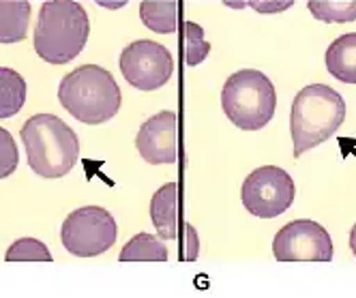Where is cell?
<instances>
[{"mask_svg": "<svg viewBox=\"0 0 356 298\" xmlns=\"http://www.w3.org/2000/svg\"><path fill=\"white\" fill-rule=\"evenodd\" d=\"M90 35L84 7L75 0H45L35 26V52L49 65H67L80 56Z\"/></svg>", "mask_w": 356, "mask_h": 298, "instance_id": "6da1fadb", "label": "cell"}, {"mask_svg": "<svg viewBox=\"0 0 356 298\" xmlns=\"http://www.w3.org/2000/svg\"><path fill=\"white\" fill-rule=\"evenodd\" d=\"M22 142L29 165L41 179H63L80 157V140L54 114H35L22 125Z\"/></svg>", "mask_w": 356, "mask_h": 298, "instance_id": "7a4b0ae2", "label": "cell"}, {"mask_svg": "<svg viewBox=\"0 0 356 298\" xmlns=\"http://www.w3.org/2000/svg\"><path fill=\"white\" fill-rule=\"evenodd\" d=\"M346 118L343 97L326 84H309L292 101L290 133L294 142V157L298 159L312 148L333 138Z\"/></svg>", "mask_w": 356, "mask_h": 298, "instance_id": "3957f363", "label": "cell"}, {"mask_svg": "<svg viewBox=\"0 0 356 298\" xmlns=\"http://www.w3.org/2000/svg\"><path fill=\"white\" fill-rule=\"evenodd\" d=\"M60 106L84 125H101L120 110L122 94L114 76L99 65H82L60 80Z\"/></svg>", "mask_w": 356, "mask_h": 298, "instance_id": "277c9868", "label": "cell"}, {"mask_svg": "<svg viewBox=\"0 0 356 298\" xmlns=\"http://www.w3.org/2000/svg\"><path fill=\"white\" fill-rule=\"evenodd\" d=\"M223 114L243 131H260L275 116L277 92L258 69H241L225 80L221 90Z\"/></svg>", "mask_w": 356, "mask_h": 298, "instance_id": "5b68a950", "label": "cell"}, {"mask_svg": "<svg viewBox=\"0 0 356 298\" xmlns=\"http://www.w3.org/2000/svg\"><path fill=\"white\" fill-rule=\"evenodd\" d=\"M118 236L116 219L101 206H82L67 215L60 242L75 258H97L110 251Z\"/></svg>", "mask_w": 356, "mask_h": 298, "instance_id": "8992f818", "label": "cell"}, {"mask_svg": "<svg viewBox=\"0 0 356 298\" xmlns=\"http://www.w3.org/2000/svg\"><path fill=\"white\" fill-rule=\"evenodd\" d=\"M294 197L296 185L292 176L277 165L253 169L241 189L243 206L258 219H275L284 215L294 204Z\"/></svg>", "mask_w": 356, "mask_h": 298, "instance_id": "52a82bcc", "label": "cell"}, {"mask_svg": "<svg viewBox=\"0 0 356 298\" xmlns=\"http://www.w3.org/2000/svg\"><path fill=\"white\" fill-rule=\"evenodd\" d=\"M120 73L138 90L152 92L165 86L174 73V58L170 49L157 41L140 39L120 52Z\"/></svg>", "mask_w": 356, "mask_h": 298, "instance_id": "ba28073f", "label": "cell"}, {"mask_svg": "<svg viewBox=\"0 0 356 298\" xmlns=\"http://www.w3.org/2000/svg\"><path fill=\"white\" fill-rule=\"evenodd\" d=\"M333 254V238L312 219L286 223L273 240V256L279 262H330Z\"/></svg>", "mask_w": 356, "mask_h": 298, "instance_id": "9c48e42d", "label": "cell"}, {"mask_svg": "<svg viewBox=\"0 0 356 298\" xmlns=\"http://www.w3.org/2000/svg\"><path fill=\"white\" fill-rule=\"evenodd\" d=\"M176 114L165 110L142 122L136 135V148L140 157L150 165H168L178 159L176 144Z\"/></svg>", "mask_w": 356, "mask_h": 298, "instance_id": "30bf717a", "label": "cell"}, {"mask_svg": "<svg viewBox=\"0 0 356 298\" xmlns=\"http://www.w3.org/2000/svg\"><path fill=\"white\" fill-rule=\"evenodd\" d=\"M150 221L161 240H174L178 236V185L165 183L155 191L150 200Z\"/></svg>", "mask_w": 356, "mask_h": 298, "instance_id": "8fae6325", "label": "cell"}, {"mask_svg": "<svg viewBox=\"0 0 356 298\" xmlns=\"http://www.w3.org/2000/svg\"><path fill=\"white\" fill-rule=\"evenodd\" d=\"M326 71L343 84H356V33L341 35L326 49Z\"/></svg>", "mask_w": 356, "mask_h": 298, "instance_id": "7c38bea8", "label": "cell"}, {"mask_svg": "<svg viewBox=\"0 0 356 298\" xmlns=\"http://www.w3.org/2000/svg\"><path fill=\"white\" fill-rule=\"evenodd\" d=\"M29 0H0V43H19L29 33Z\"/></svg>", "mask_w": 356, "mask_h": 298, "instance_id": "4fadbf2b", "label": "cell"}, {"mask_svg": "<svg viewBox=\"0 0 356 298\" xmlns=\"http://www.w3.org/2000/svg\"><path fill=\"white\" fill-rule=\"evenodd\" d=\"M142 24L157 35H170L178 28V3L176 0H142Z\"/></svg>", "mask_w": 356, "mask_h": 298, "instance_id": "5bb4252c", "label": "cell"}, {"mask_svg": "<svg viewBox=\"0 0 356 298\" xmlns=\"http://www.w3.org/2000/svg\"><path fill=\"white\" fill-rule=\"evenodd\" d=\"M26 104V80L15 69L0 67V120L15 116Z\"/></svg>", "mask_w": 356, "mask_h": 298, "instance_id": "9a60e30c", "label": "cell"}, {"mask_svg": "<svg viewBox=\"0 0 356 298\" xmlns=\"http://www.w3.org/2000/svg\"><path fill=\"white\" fill-rule=\"evenodd\" d=\"M168 256L170 251L159 236L140 232L122 247L118 260L120 262H165Z\"/></svg>", "mask_w": 356, "mask_h": 298, "instance_id": "2e32d148", "label": "cell"}, {"mask_svg": "<svg viewBox=\"0 0 356 298\" xmlns=\"http://www.w3.org/2000/svg\"><path fill=\"white\" fill-rule=\"evenodd\" d=\"M307 9L326 24L356 22V0H307Z\"/></svg>", "mask_w": 356, "mask_h": 298, "instance_id": "e0dca14e", "label": "cell"}, {"mask_svg": "<svg viewBox=\"0 0 356 298\" xmlns=\"http://www.w3.org/2000/svg\"><path fill=\"white\" fill-rule=\"evenodd\" d=\"M183 47H185V63L189 67H195L200 63H204L211 54L213 45L204 39V28L195 22H183Z\"/></svg>", "mask_w": 356, "mask_h": 298, "instance_id": "ac0fdd59", "label": "cell"}, {"mask_svg": "<svg viewBox=\"0 0 356 298\" xmlns=\"http://www.w3.org/2000/svg\"><path fill=\"white\" fill-rule=\"evenodd\" d=\"M5 260L7 262H52L54 258L41 240L19 238L7 249Z\"/></svg>", "mask_w": 356, "mask_h": 298, "instance_id": "d6986e66", "label": "cell"}, {"mask_svg": "<svg viewBox=\"0 0 356 298\" xmlns=\"http://www.w3.org/2000/svg\"><path fill=\"white\" fill-rule=\"evenodd\" d=\"M17 161H19V155H17V144L13 135L7 129L0 127V181L11 176L17 167Z\"/></svg>", "mask_w": 356, "mask_h": 298, "instance_id": "ffe728a7", "label": "cell"}, {"mask_svg": "<svg viewBox=\"0 0 356 298\" xmlns=\"http://www.w3.org/2000/svg\"><path fill=\"white\" fill-rule=\"evenodd\" d=\"M292 5H294V0H245V7H251L253 11L264 13V15L284 13Z\"/></svg>", "mask_w": 356, "mask_h": 298, "instance_id": "44dd1931", "label": "cell"}, {"mask_svg": "<svg viewBox=\"0 0 356 298\" xmlns=\"http://www.w3.org/2000/svg\"><path fill=\"white\" fill-rule=\"evenodd\" d=\"M197 254H200V242H197V232L191 223H185V258L187 262H193L197 260Z\"/></svg>", "mask_w": 356, "mask_h": 298, "instance_id": "7402d4cb", "label": "cell"}, {"mask_svg": "<svg viewBox=\"0 0 356 298\" xmlns=\"http://www.w3.org/2000/svg\"><path fill=\"white\" fill-rule=\"evenodd\" d=\"M97 3L101 5V7H110V9H116V7H122L127 0H114V3H110V0H97Z\"/></svg>", "mask_w": 356, "mask_h": 298, "instance_id": "603a6c76", "label": "cell"}, {"mask_svg": "<svg viewBox=\"0 0 356 298\" xmlns=\"http://www.w3.org/2000/svg\"><path fill=\"white\" fill-rule=\"evenodd\" d=\"M350 251H352L354 258H356V223H354L352 230H350Z\"/></svg>", "mask_w": 356, "mask_h": 298, "instance_id": "cb8c5ba5", "label": "cell"}]
</instances>
